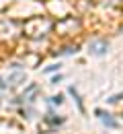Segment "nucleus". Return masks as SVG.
Segmentation results:
<instances>
[{
  "label": "nucleus",
  "mask_w": 123,
  "mask_h": 134,
  "mask_svg": "<svg viewBox=\"0 0 123 134\" xmlns=\"http://www.w3.org/2000/svg\"><path fill=\"white\" fill-rule=\"evenodd\" d=\"M105 50H107V43H105V41H94V43L88 46V52H92V54H96V56L105 54Z\"/></svg>",
  "instance_id": "f257e3e1"
},
{
  "label": "nucleus",
  "mask_w": 123,
  "mask_h": 134,
  "mask_svg": "<svg viewBox=\"0 0 123 134\" xmlns=\"http://www.w3.org/2000/svg\"><path fill=\"white\" fill-rule=\"evenodd\" d=\"M96 114H99V116H101V120H103V122H105L107 126H109V128H115V126H117V122H115V120H113V118L109 116V114H103V111H101V109H99V111H96Z\"/></svg>",
  "instance_id": "f03ea898"
},
{
  "label": "nucleus",
  "mask_w": 123,
  "mask_h": 134,
  "mask_svg": "<svg viewBox=\"0 0 123 134\" xmlns=\"http://www.w3.org/2000/svg\"><path fill=\"white\" fill-rule=\"evenodd\" d=\"M23 79H25V74H12L8 79V85H17V81H23Z\"/></svg>",
  "instance_id": "7ed1b4c3"
},
{
  "label": "nucleus",
  "mask_w": 123,
  "mask_h": 134,
  "mask_svg": "<svg viewBox=\"0 0 123 134\" xmlns=\"http://www.w3.org/2000/svg\"><path fill=\"white\" fill-rule=\"evenodd\" d=\"M51 101H53V103H62V95H57V97H53Z\"/></svg>",
  "instance_id": "20e7f679"
}]
</instances>
